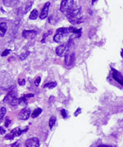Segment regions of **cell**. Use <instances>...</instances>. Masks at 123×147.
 Wrapping results in <instances>:
<instances>
[{
	"mask_svg": "<svg viewBox=\"0 0 123 147\" xmlns=\"http://www.w3.org/2000/svg\"><path fill=\"white\" fill-rule=\"evenodd\" d=\"M76 61V56L75 53H67L65 55V65L67 67H71L74 65Z\"/></svg>",
	"mask_w": 123,
	"mask_h": 147,
	"instance_id": "5b68a950",
	"label": "cell"
},
{
	"mask_svg": "<svg viewBox=\"0 0 123 147\" xmlns=\"http://www.w3.org/2000/svg\"><path fill=\"white\" fill-rule=\"evenodd\" d=\"M72 33V28H60L57 30L55 36L53 37V40L57 43H60L63 40L68 34Z\"/></svg>",
	"mask_w": 123,
	"mask_h": 147,
	"instance_id": "7a4b0ae2",
	"label": "cell"
},
{
	"mask_svg": "<svg viewBox=\"0 0 123 147\" xmlns=\"http://www.w3.org/2000/svg\"><path fill=\"white\" fill-rule=\"evenodd\" d=\"M49 34H52V31H49V32L47 33V34H44V37H43V39H42V43H44V42H45V38H47L48 35Z\"/></svg>",
	"mask_w": 123,
	"mask_h": 147,
	"instance_id": "d4e9b609",
	"label": "cell"
},
{
	"mask_svg": "<svg viewBox=\"0 0 123 147\" xmlns=\"http://www.w3.org/2000/svg\"><path fill=\"white\" fill-rule=\"evenodd\" d=\"M40 77H38V78H37L35 81V84L36 87H38V86L40 85Z\"/></svg>",
	"mask_w": 123,
	"mask_h": 147,
	"instance_id": "cb8c5ba5",
	"label": "cell"
},
{
	"mask_svg": "<svg viewBox=\"0 0 123 147\" xmlns=\"http://www.w3.org/2000/svg\"><path fill=\"white\" fill-rule=\"evenodd\" d=\"M38 16H39L38 11H37L36 9H34V10L31 12V15H30V19L31 20H35L37 17H38Z\"/></svg>",
	"mask_w": 123,
	"mask_h": 147,
	"instance_id": "5bb4252c",
	"label": "cell"
},
{
	"mask_svg": "<svg viewBox=\"0 0 123 147\" xmlns=\"http://www.w3.org/2000/svg\"><path fill=\"white\" fill-rule=\"evenodd\" d=\"M25 96L26 97V98H28V97H33L34 96V95L33 94H27V95H26Z\"/></svg>",
	"mask_w": 123,
	"mask_h": 147,
	"instance_id": "1f68e13d",
	"label": "cell"
},
{
	"mask_svg": "<svg viewBox=\"0 0 123 147\" xmlns=\"http://www.w3.org/2000/svg\"><path fill=\"white\" fill-rule=\"evenodd\" d=\"M74 8V0H62L61 3L60 10L62 13L67 15Z\"/></svg>",
	"mask_w": 123,
	"mask_h": 147,
	"instance_id": "3957f363",
	"label": "cell"
},
{
	"mask_svg": "<svg viewBox=\"0 0 123 147\" xmlns=\"http://www.w3.org/2000/svg\"><path fill=\"white\" fill-rule=\"evenodd\" d=\"M61 113H62V115L63 118H67V112L66 110H61Z\"/></svg>",
	"mask_w": 123,
	"mask_h": 147,
	"instance_id": "603a6c76",
	"label": "cell"
},
{
	"mask_svg": "<svg viewBox=\"0 0 123 147\" xmlns=\"http://www.w3.org/2000/svg\"><path fill=\"white\" fill-rule=\"evenodd\" d=\"M36 31L35 30H24L22 32V36L25 38H33L36 36Z\"/></svg>",
	"mask_w": 123,
	"mask_h": 147,
	"instance_id": "30bf717a",
	"label": "cell"
},
{
	"mask_svg": "<svg viewBox=\"0 0 123 147\" xmlns=\"http://www.w3.org/2000/svg\"><path fill=\"white\" fill-rule=\"evenodd\" d=\"M113 77L118 83L123 86V76L119 71L116 70L115 69H113Z\"/></svg>",
	"mask_w": 123,
	"mask_h": 147,
	"instance_id": "52a82bcc",
	"label": "cell"
},
{
	"mask_svg": "<svg viewBox=\"0 0 123 147\" xmlns=\"http://www.w3.org/2000/svg\"><path fill=\"white\" fill-rule=\"evenodd\" d=\"M57 86V83L56 82H50L44 85V87H48V88H53Z\"/></svg>",
	"mask_w": 123,
	"mask_h": 147,
	"instance_id": "d6986e66",
	"label": "cell"
},
{
	"mask_svg": "<svg viewBox=\"0 0 123 147\" xmlns=\"http://www.w3.org/2000/svg\"><path fill=\"white\" fill-rule=\"evenodd\" d=\"M6 131H5V129L3 128H2V127H0V135H3V134H4Z\"/></svg>",
	"mask_w": 123,
	"mask_h": 147,
	"instance_id": "f1b7e54d",
	"label": "cell"
},
{
	"mask_svg": "<svg viewBox=\"0 0 123 147\" xmlns=\"http://www.w3.org/2000/svg\"><path fill=\"white\" fill-rule=\"evenodd\" d=\"M69 22L72 24H81L83 21L82 10L81 7H74V8L67 15Z\"/></svg>",
	"mask_w": 123,
	"mask_h": 147,
	"instance_id": "6da1fadb",
	"label": "cell"
},
{
	"mask_svg": "<svg viewBox=\"0 0 123 147\" xmlns=\"http://www.w3.org/2000/svg\"><path fill=\"white\" fill-rule=\"evenodd\" d=\"M55 124H56V117L55 116H52L49 119V128H53Z\"/></svg>",
	"mask_w": 123,
	"mask_h": 147,
	"instance_id": "ac0fdd59",
	"label": "cell"
},
{
	"mask_svg": "<svg viewBox=\"0 0 123 147\" xmlns=\"http://www.w3.org/2000/svg\"><path fill=\"white\" fill-rule=\"evenodd\" d=\"M32 4H33V2H29V3H27L26 7V9H25V10H26V11H25V13H26L28 11H29V9L31 7Z\"/></svg>",
	"mask_w": 123,
	"mask_h": 147,
	"instance_id": "ffe728a7",
	"label": "cell"
},
{
	"mask_svg": "<svg viewBox=\"0 0 123 147\" xmlns=\"http://www.w3.org/2000/svg\"><path fill=\"white\" fill-rule=\"evenodd\" d=\"M11 123H12V121H11L9 119H7V120H6V122H5V126H6V127H8V126H9V124H10Z\"/></svg>",
	"mask_w": 123,
	"mask_h": 147,
	"instance_id": "83f0119b",
	"label": "cell"
},
{
	"mask_svg": "<svg viewBox=\"0 0 123 147\" xmlns=\"http://www.w3.org/2000/svg\"><path fill=\"white\" fill-rule=\"evenodd\" d=\"M6 112L7 110L5 107H2L0 109V122H2L3 120V118H4L5 115H6Z\"/></svg>",
	"mask_w": 123,
	"mask_h": 147,
	"instance_id": "2e32d148",
	"label": "cell"
},
{
	"mask_svg": "<svg viewBox=\"0 0 123 147\" xmlns=\"http://www.w3.org/2000/svg\"><path fill=\"white\" fill-rule=\"evenodd\" d=\"M17 101H18V105H19V106H26V105L27 104L26 97V96L20 97V98L17 99Z\"/></svg>",
	"mask_w": 123,
	"mask_h": 147,
	"instance_id": "e0dca14e",
	"label": "cell"
},
{
	"mask_svg": "<svg viewBox=\"0 0 123 147\" xmlns=\"http://www.w3.org/2000/svg\"><path fill=\"white\" fill-rule=\"evenodd\" d=\"M69 45H70V42H68V43L62 44V45L58 46V47L56 48V53H57V56H63L64 55H66L67 51H68Z\"/></svg>",
	"mask_w": 123,
	"mask_h": 147,
	"instance_id": "277c9868",
	"label": "cell"
},
{
	"mask_svg": "<svg viewBox=\"0 0 123 147\" xmlns=\"http://www.w3.org/2000/svg\"><path fill=\"white\" fill-rule=\"evenodd\" d=\"M30 115H31V110H30V109L25 108V109H23L20 112L18 118L20 119H21V120H26V119H29Z\"/></svg>",
	"mask_w": 123,
	"mask_h": 147,
	"instance_id": "9c48e42d",
	"label": "cell"
},
{
	"mask_svg": "<svg viewBox=\"0 0 123 147\" xmlns=\"http://www.w3.org/2000/svg\"><path fill=\"white\" fill-rule=\"evenodd\" d=\"M81 112V108H78V110H76V113H75V116H77V115H79Z\"/></svg>",
	"mask_w": 123,
	"mask_h": 147,
	"instance_id": "f546056e",
	"label": "cell"
},
{
	"mask_svg": "<svg viewBox=\"0 0 123 147\" xmlns=\"http://www.w3.org/2000/svg\"><path fill=\"white\" fill-rule=\"evenodd\" d=\"M41 112H42V110H41L40 108H37V109H35L34 111L32 112V114H31V117L32 118L38 117L41 114Z\"/></svg>",
	"mask_w": 123,
	"mask_h": 147,
	"instance_id": "9a60e30c",
	"label": "cell"
},
{
	"mask_svg": "<svg viewBox=\"0 0 123 147\" xmlns=\"http://www.w3.org/2000/svg\"><path fill=\"white\" fill-rule=\"evenodd\" d=\"M7 29V25L6 23L0 24V36H4Z\"/></svg>",
	"mask_w": 123,
	"mask_h": 147,
	"instance_id": "4fadbf2b",
	"label": "cell"
},
{
	"mask_svg": "<svg viewBox=\"0 0 123 147\" xmlns=\"http://www.w3.org/2000/svg\"><path fill=\"white\" fill-rule=\"evenodd\" d=\"M18 83H19V85H20V86L25 85V83H26V80H25V79H20V80H19Z\"/></svg>",
	"mask_w": 123,
	"mask_h": 147,
	"instance_id": "484cf974",
	"label": "cell"
},
{
	"mask_svg": "<svg viewBox=\"0 0 123 147\" xmlns=\"http://www.w3.org/2000/svg\"><path fill=\"white\" fill-rule=\"evenodd\" d=\"M121 55H122V57H123V51H122V53H121Z\"/></svg>",
	"mask_w": 123,
	"mask_h": 147,
	"instance_id": "836d02e7",
	"label": "cell"
},
{
	"mask_svg": "<svg viewBox=\"0 0 123 147\" xmlns=\"http://www.w3.org/2000/svg\"><path fill=\"white\" fill-rule=\"evenodd\" d=\"M15 99H16V95H15L14 92H9L8 94H7L6 96H5L3 101L6 102V103H8V104H11L12 101L15 100Z\"/></svg>",
	"mask_w": 123,
	"mask_h": 147,
	"instance_id": "8fae6325",
	"label": "cell"
},
{
	"mask_svg": "<svg viewBox=\"0 0 123 147\" xmlns=\"http://www.w3.org/2000/svg\"><path fill=\"white\" fill-rule=\"evenodd\" d=\"M28 55H30V52L29 51H26V53H23V54H20V60H24V59H26L27 57V56Z\"/></svg>",
	"mask_w": 123,
	"mask_h": 147,
	"instance_id": "44dd1931",
	"label": "cell"
},
{
	"mask_svg": "<svg viewBox=\"0 0 123 147\" xmlns=\"http://www.w3.org/2000/svg\"><path fill=\"white\" fill-rule=\"evenodd\" d=\"M20 146V143L18 142V141H16V142H15L14 144H12L11 147H19Z\"/></svg>",
	"mask_w": 123,
	"mask_h": 147,
	"instance_id": "4316f807",
	"label": "cell"
},
{
	"mask_svg": "<svg viewBox=\"0 0 123 147\" xmlns=\"http://www.w3.org/2000/svg\"><path fill=\"white\" fill-rule=\"evenodd\" d=\"M26 147H40V141L36 137L28 139L26 141Z\"/></svg>",
	"mask_w": 123,
	"mask_h": 147,
	"instance_id": "8992f818",
	"label": "cell"
},
{
	"mask_svg": "<svg viewBox=\"0 0 123 147\" xmlns=\"http://www.w3.org/2000/svg\"><path fill=\"white\" fill-rule=\"evenodd\" d=\"M98 147H112V146H107V145H101V146H98Z\"/></svg>",
	"mask_w": 123,
	"mask_h": 147,
	"instance_id": "d6a6232c",
	"label": "cell"
},
{
	"mask_svg": "<svg viewBox=\"0 0 123 147\" xmlns=\"http://www.w3.org/2000/svg\"><path fill=\"white\" fill-rule=\"evenodd\" d=\"M49 7H50V3L49 2H48V3H46L45 4H44V7H43L42 11H41V13H40V19L44 20L45 19L46 17L48 16V10H49Z\"/></svg>",
	"mask_w": 123,
	"mask_h": 147,
	"instance_id": "ba28073f",
	"label": "cell"
},
{
	"mask_svg": "<svg viewBox=\"0 0 123 147\" xmlns=\"http://www.w3.org/2000/svg\"><path fill=\"white\" fill-rule=\"evenodd\" d=\"M11 50H9V49H6L5 51H3V53H2V56H7V55L10 53Z\"/></svg>",
	"mask_w": 123,
	"mask_h": 147,
	"instance_id": "7402d4cb",
	"label": "cell"
},
{
	"mask_svg": "<svg viewBox=\"0 0 123 147\" xmlns=\"http://www.w3.org/2000/svg\"><path fill=\"white\" fill-rule=\"evenodd\" d=\"M26 130H27V128L26 129H25V130H21L20 128H14L13 130H12L11 134H12L13 137H19V136L21 135V133L25 132Z\"/></svg>",
	"mask_w": 123,
	"mask_h": 147,
	"instance_id": "7c38bea8",
	"label": "cell"
},
{
	"mask_svg": "<svg viewBox=\"0 0 123 147\" xmlns=\"http://www.w3.org/2000/svg\"><path fill=\"white\" fill-rule=\"evenodd\" d=\"M13 136H12V134H10V135H7V136H6V137H5V138H6V139H13Z\"/></svg>",
	"mask_w": 123,
	"mask_h": 147,
	"instance_id": "4dcf8cb0",
	"label": "cell"
}]
</instances>
